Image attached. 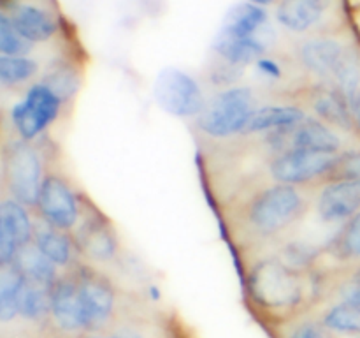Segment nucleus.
<instances>
[{"label":"nucleus","mask_w":360,"mask_h":338,"mask_svg":"<svg viewBox=\"0 0 360 338\" xmlns=\"http://www.w3.org/2000/svg\"><path fill=\"white\" fill-rule=\"evenodd\" d=\"M213 49L224 62L234 67H245L257 63L267 51V41L264 35L259 37H232L218 34L213 42Z\"/></svg>","instance_id":"6ab92c4d"},{"label":"nucleus","mask_w":360,"mask_h":338,"mask_svg":"<svg viewBox=\"0 0 360 338\" xmlns=\"http://www.w3.org/2000/svg\"><path fill=\"white\" fill-rule=\"evenodd\" d=\"M306 109L295 104L259 106L246 125L245 134H267L278 129L297 125L306 118Z\"/></svg>","instance_id":"aec40b11"},{"label":"nucleus","mask_w":360,"mask_h":338,"mask_svg":"<svg viewBox=\"0 0 360 338\" xmlns=\"http://www.w3.org/2000/svg\"><path fill=\"white\" fill-rule=\"evenodd\" d=\"M41 81H44L48 87H51L56 94L62 97V101L69 102L70 99L76 94L77 87H79V81H77L76 74L70 70V67L67 65H55L53 69H49V73L42 77Z\"/></svg>","instance_id":"c756f323"},{"label":"nucleus","mask_w":360,"mask_h":338,"mask_svg":"<svg viewBox=\"0 0 360 338\" xmlns=\"http://www.w3.org/2000/svg\"><path fill=\"white\" fill-rule=\"evenodd\" d=\"M329 6L330 0H280L276 18L287 30L306 32L322 21Z\"/></svg>","instance_id":"a211bd4d"},{"label":"nucleus","mask_w":360,"mask_h":338,"mask_svg":"<svg viewBox=\"0 0 360 338\" xmlns=\"http://www.w3.org/2000/svg\"><path fill=\"white\" fill-rule=\"evenodd\" d=\"M153 94L158 104L178 118H197L207 104L195 77L174 67L158 74Z\"/></svg>","instance_id":"1a4fd4ad"},{"label":"nucleus","mask_w":360,"mask_h":338,"mask_svg":"<svg viewBox=\"0 0 360 338\" xmlns=\"http://www.w3.org/2000/svg\"><path fill=\"white\" fill-rule=\"evenodd\" d=\"M4 2H7V0H4Z\"/></svg>","instance_id":"e433bc0d"},{"label":"nucleus","mask_w":360,"mask_h":338,"mask_svg":"<svg viewBox=\"0 0 360 338\" xmlns=\"http://www.w3.org/2000/svg\"><path fill=\"white\" fill-rule=\"evenodd\" d=\"M79 289L86 330H101L112 319L116 310V289L109 277L90 263L70 266Z\"/></svg>","instance_id":"6e6552de"},{"label":"nucleus","mask_w":360,"mask_h":338,"mask_svg":"<svg viewBox=\"0 0 360 338\" xmlns=\"http://www.w3.org/2000/svg\"><path fill=\"white\" fill-rule=\"evenodd\" d=\"M248 2H252V4H257V6H266V4H271V2H274V0H248Z\"/></svg>","instance_id":"f704fd0d"},{"label":"nucleus","mask_w":360,"mask_h":338,"mask_svg":"<svg viewBox=\"0 0 360 338\" xmlns=\"http://www.w3.org/2000/svg\"><path fill=\"white\" fill-rule=\"evenodd\" d=\"M13 266L16 268L27 280L41 284L44 285V287H51L56 282V278L60 277L58 266L53 264L51 261L37 249V245H35L34 242L20 246Z\"/></svg>","instance_id":"4be33fe9"},{"label":"nucleus","mask_w":360,"mask_h":338,"mask_svg":"<svg viewBox=\"0 0 360 338\" xmlns=\"http://www.w3.org/2000/svg\"><path fill=\"white\" fill-rule=\"evenodd\" d=\"M248 287L253 298L266 308H290L304 296L301 270H295L276 257L259 261L252 266Z\"/></svg>","instance_id":"7ed1b4c3"},{"label":"nucleus","mask_w":360,"mask_h":338,"mask_svg":"<svg viewBox=\"0 0 360 338\" xmlns=\"http://www.w3.org/2000/svg\"><path fill=\"white\" fill-rule=\"evenodd\" d=\"M39 218L51 224L53 227L70 232L76 231L84 211V201L79 199L69 180L60 173H46L39 192L37 204Z\"/></svg>","instance_id":"423d86ee"},{"label":"nucleus","mask_w":360,"mask_h":338,"mask_svg":"<svg viewBox=\"0 0 360 338\" xmlns=\"http://www.w3.org/2000/svg\"><path fill=\"white\" fill-rule=\"evenodd\" d=\"M336 180H360V151L338 155L326 182H336Z\"/></svg>","instance_id":"7c9ffc66"},{"label":"nucleus","mask_w":360,"mask_h":338,"mask_svg":"<svg viewBox=\"0 0 360 338\" xmlns=\"http://www.w3.org/2000/svg\"><path fill=\"white\" fill-rule=\"evenodd\" d=\"M288 338H330L327 334L326 326L323 324H316V323H304L299 324L292 334Z\"/></svg>","instance_id":"2f4dec72"},{"label":"nucleus","mask_w":360,"mask_h":338,"mask_svg":"<svg viewBox=\"0 0 360 338\" xmlns=\"http://www.w3.org/2000/svg\"><path fill=\"white\" fill-rule=\"evenodd\" d=\"M323 326L330 330L345 331V333H359L360 331V306L345 301L330 308L323 317Z\"/></svg>","instance_id":"c85d7f7f"},{"label":"nucleus","mask_w":360,"mask_h":338,"mask_svg":"<svg viewBox=\"0 0 360 338\" xmlns=\"http://www.w3.org/2000/svg\"><path fill=\"white\" fill-rule=\"evenodd\" d=\"M354 116H355V120H357V123L360 127V99L357 102H355V106H354Z\"/></svg>","instance_id":"72a5a7b5"},{"label":"nucleus","mask_w":360,"mask_h":338,"mask_svg":"<svg viewBox=\"0 0 360 338\" xmlns=\"http://www.w3.org/2000/svg\"><path fill=\"white\" fill-rule=\"evenodd\" d=\"M51 299V317L62 330L83 331L86 330L83 305H81L79 289L72 270L67 268L63 275L56 278L55 284L49 287Z\"/></svg>","instance_id":"ddd939ff"},{"label":"nucleus","mask_w":360,"mask_h":338,"mask_svg":"<svg viewBox=\"0 0 360 338\" xmlns=\"http://www.w3.org/2000/svg\"><path fill=\"white\" fill-rule=\"evenodd\" d=\"M308 211L302 187L273 183L253 192L239 208L243 231L255 239H273L294 227Z\"/></svg>","instance_id":"f257e3e1"},{"label":"nucleus","mask_w":360,"mask_h":338,"mask_svg":"<svg viewBox=\"0 0 360 338\" xmlns=\"http://www.w3.org/2000/svg\"><path fill=\"white\" fill-rule=\"evenodd\" d=\"M6 14L11 18L16 30L30 42L49 41L58 30V23L53 14L35 4H11L9 13Z\"/></svg>","instance_id":"dca6fc26"},{"label":"nucleus","mask_w":360,"mask_h":338,"mask_svg":"<svg viewBox=\"0 0 360 338\" xmlns=\"http://www.w3.org/2000/svg\"><path fill=\"white\" fill-rule=\"evenodd\" d=\"M44 164L41 154L21 137L9 141L4 148V183L9 197L25 206H35L44 182Z\"/></svg>","instance_id":"20e7f679"},{"label":"nucleus","mask_w":360,"mask_h":338,"mask_svg":"<svg viewBox=\"0 0 360 338\" xmlns=\"http://www.w3.org/2000/svg\"><path fill=\"white\" fill-rule=\"evenodd\" d=\"M32 44L25 39L16 27L13 25L11 18L6 13L0 14V53L6 56H27L30 53Z\"/></svg>","instance_id":"cd10ccee"},{"label":"nucleus","mask_w":360,"mask_h":338,"mask_svg":"<svg viewBox=\"0 0 360 338\" xmlns=\"http://www.w3.org/2000/svg\"><path fill=\"white\" fill-rule=\"evenodd\" d=\"M39 73V63L30 56H0V83L6 88L23 87Z\"/></svg>","instance_id":"a878e982"},{"label":"nucleus","mask_w":360,"mask_h":338,"mask_svg":"<svg viewBox=\"0 0 360 338\" xmlns=\"http://www.w3.org/2000/svg\"><path fill=\"white\" fill-rule=\"evenodd\" d=\"M0 231L16 239L20 246L34 242V222L27 206L13 197H4L0 203Z\"/></svg>","instance_id":"5701e85b"},{"label":"nucleus","mask_w":360,"mask_h":338,"mask_svg":"<svg viewBox=\"0 0 360 338\" xmlns=\"http://www.w3.org/2000/svg\"><path fill=\"white\" fill-rule=\"evenodd\" d=\"M74 242L79 256L90 263L105 264L118 256L120 239L115 225L91 204H84L83 217L74 231Z\"/></svg>","instance_id":"9b49d317"},{"label":"nucleus","mask_w":360,"mask_h":338,"mask_svg":"<svg viewBox=\"0 0 360 338\" xmlns=\"http://www.w3.org/2000/svg\"><path fill=\"white\" fill-rule=\"evenodd\" d=\"M20 315L28 320H42L46 315H51L49 287L25 280L20 294Z\"/></svg>","instance_id":"393cba45"},{"label":"nucleus","mask_w":360,"mask_h":338,"mask_svg":"<svg viewBox=\"0 0 360 338\" xmlns=\"http://www.w3.org/2000/svg\"><path fill=\"white\" fill-rule=\"evenodd\" d=\"M262 144L271 155L288 150H311L322 154H340L341 150V139L333 127L315 116H306L297 125L264 134Z\"/></svg>","instance_id":"0eeeda50"},{"label":"nucleus","mask_w":360,"mask_h":338,"mask_svg":"<svg viewBox=\"0 0 360 338\" xmlns=\"http://www.w3.org/2000/svg\"><path fill=\"white\" fill-rule=\"evenodd\" d=\"M360 211V180L326 182L316 196V213L327 224L347 222Z\"/></svg>","instance_id":"f8f14e48"},{"label":"nucleus","mask_w":360,"mask_h":338,"mask_svg":"<svg viewBox=\"0 0 360 338\" xmlns=\"http://www.w3.org/2000/svg\"><path fill=\"white\" fill-rule=\"evenodd\" d=\"M34 243L58 268H70L77 263V246L74 236L37 218L34 222Z\"/></svg>","instance_id":"f3484780"},{"label":"nucleus","mask_w":360,"mask_h":338,"mask_svg":"<svg viewBox=\"0 0 360 338\" xmlns=\"http://www.w3.org/2000/svg\"><path fill=\"white\" fill-rule=\"evenodd\" d=\"M27 278L11 264L0 266V320L9 323L20 315V294Z\"/></svg>","instance_id":"b1692460"},{"label":"nucleus","mask_w":360,"mask_h":338,"mask_svg":"<svg viewBox=\"0 0 360 338\" xmlns=\"http://www.w3.org/2000/svg\"><path fill=\"white\" fill-rule=\"evenodd\" d=\"M118 337L120 338H146L141 333H137V331H123V333H120Z\"/></svg>","instance_id":"473e14b6"},{"label":"nucleus","mask_w":360,"mask_h":338,"mask_svg":"<svg viewBox=\"0 0 360 338\" xmlns=\"http://www.w3.org/2000/svg\"><path fill=\"white\" fill-rule=\"evenodd\" d=\"M255 109L257 101L252 88L234 84L224 88L207 101L204 111L197 116V127L200 132L214 139L245 134Z\"/></svg>","instance_id":"f03ea898"},{"label":"nucleus","mask_w":360,"mask_h":338,"mask_svg":"<svg viewBox=\"0 0 360 338\" xmlns=\"http://www.w3.org/2000/svg\"><path fill=\"white\" fill-rule=\"evenodd\" d=\"M340 154H322L311 150H288L271 155L269 175L276 183L304 187L326 182Z\"/></svg>","instance_id":"9d476101"},{"label":"nucleus","mask_w":360,"mask_h":338,"mask_svg":"<svg viewBox=\"0 0 360 338\" xmlns=\"http://www.w3.org/2000/svg\"><path fill=\"white\" fill-rule=\"evenodd\" d=\"M266 23L267 13L262 6L241 2L229 9L220 32L232 37H259Z\"/></svg>","instance_id":"412c9836"},{"label":"nucleus","mask_w":360,"mask_h":338,"mask_svg":"<svg viewBox=\"0 0 360 338\" xmlns=\"http://www.w3.org/2000/svg\"><path fill=\"white\" fill-rule=\"evenodd\" d=\"M306 104L311 109L315 118L338 129H350L354 125V109L347 99L334 87H316L306 97Z\"/></svg>","instance_id":"2eb2a0df"},{"label":"nucleus","mask_w":360,"mask_h":338,"mask_svg":"<svg viewBox=\"0 0 360 338\" xmlns=\"http://www.w3.org/2000/svg\"><path fill=\"white\" fill-rule=\"evenodd\" d=\"M350 49L345 48L341 42L334 39H311L301 46L299 58L306 70L319 76L320 80L327 81L333 87L340 67L343 65L345 58Z\"/></svg>","instance_id":"4468645a"},{"label":"nucleus","mask_w":360,"mask_h":338,"mask_svg":"<svg viewBox=\"0 0 360 338\" xmlns=\"http://www.w3.org/2000/svg\"><path fill=\"white\" fill-rule=\"evenodd\" d=\"M84 338H120L118 334L116 337H104V334H95V337H84Z\"/></svg>","instance_id":"c9c22d12"},{"label":"nucleus","mask_w":360,"mask_h":338,"mask_svg":"<svg viewBox=\"0 0 360 338\" xmlns=\"http://www.w3.org/2000/svg\"><path fill=\"white\" fill-rule=\"evenodd\" d=\"M65 102L44 81L32 83L23 99L11 108V122L18 137L25 141L37 139L62 115Z\"/></svg>","instance_id":"39448f33"},{"label":"nucleus","mask_w":360,"mask_h":338,"mask_svg":"<svg viewBox=\"0 0 360 338\" xmlns=\"http://www.w3.org/2000/svg\"><path fill=\"white\" fill-rule=\"evenodd\" d=\"M329 252L336 259H355L360 257V211L350 220L345 222L333 242L329 243Z\"/></svg>","instance_id":"bb28decb"}]
</instances>
